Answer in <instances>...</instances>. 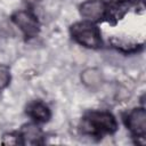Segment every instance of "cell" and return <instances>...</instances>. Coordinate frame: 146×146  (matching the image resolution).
Wrapping results in <instances>:
<instances>
[{
    "label": "cell",
    "instance_id": "1",
    "mask_svg": "<svg viewBox=\"0 0 146 146\" xmlns=\"http://www.w3.org/2000/svg\"><path fill=\"white\" fill-rule=\"evenodd\" d=\"M81 129L89 135L112 133L117 129V123L114 116L107 112H91L83 119Z\"/></svg>",
    "mask_w": 146,
    "mask_h": 146
},
{
    "label": "cell",
    "instance_id": "2",
    "mask_svg": "<svg viewBox=\"0 0 146 146\" xmlns=\"http://www.w3.org/2000/svg\"><path fill=\"white\" fill-rule=\"evenodd\" d=\"M71 34L76 42L87 48H98L102 44L100 32L90 22H80L71 26Z\"/></svg>",
    "mask_w": 146,
    "mask_h": 146
},
{
    "label": "cell",
    "instance_id": "3",
    "mask_svg": "<svg viewBox=\"0 0 146 146\" xmlns=\"http://www.w3.org/2000/svg\"><path fill=\"white\" fill-rule=\"evenodd\" d=\"M14 23L22 30V32L26 36H35L39 33L40 25L36 17L30 11L19 10L13 16Z\"/></svg>",
    "mask_w": 146,
    "mask_h": 146
},
{
    "label": "cell",
    "instance_id": "4",
    "mask_svg": "<svg viewBox=\"0 0 146 146\" xmlns=\"http://www.w3.org/2000/svg\"><path fill=\"white\" fill-rule=\"evenodd\" d=\"M128 129L136 137H144L146 133V111L145 108H133L125 117Z\"/></svg>",
    "mask_w": 146,
    "mask_h": 146
},
{
    "label": "cell",
    "instance_id": "5",
    "mask_svg": "<svg viewBox=\"0 0 146 146\" xmlns=\"http://www.w3.org/2000/svg\"><path fill=\"white\" fill-rule=\"evenodd\" d=\"M80 13L86 19L90 22H98L105 16L106 9L104 2L100 0H87L81 5Z\"/></svg>",
    "mask_w": 146,
    "mask_h": 146
},
{
    "label": "cell",
    "instance_id": "6",
    "mask_svg": "<svg viewBox=\"0 0 146 146\" xmlns=\"http://www.w3.org/2000/svg\"><path fill=\"white\" fill-rule=\"evenodd\" d=\"M21 141L22 144H27V145H38L42 143V131L40 130L39 127H36L35 124L29 123L23 125V128L21 129Z\"/></svg>",
    "mask_w": 146,
    "mask_h": 146
},
{
    "label": "cell",
    "instance_id": "7",
    "mask_svg": "<svg viewBox=\"0 0 146 146\" xmlns=\"http://www.w3.org/2000/svg\"><path fill=\"white\" fill-rule=\"evenodd\" d=\"M27 114L38 122H47L50 119V110L41 102H34L27 106Z\"/></svg>",
    "mask_w": 146,
    "mask_h": 146
},
{
    "label": "cell",
    "instance_id": "8",
    "mask_svg": "<svg viewBox=\"0 0 146 146\" xmlns=\"http://www.w3.org/2000/svg\"><path fill=\"white\" fill-rule=\"evenodd\" d=\"M81 81L84 86H87L89 88H96V87L100 86V83L103 81V76H102V73L99 70L89 67V68H86L81 73Z\"/></svg>",
    "mask_w": 146,
    "mask_h": 146
},
{
    "label": "cell",
    "instance_id": "9",
    "mask_svg": "<svg viewBox=\"0 0 146 146\" xmlns=\"http://www.w3.org/2000/svg\"><path fill=\"white\" fill-rule=\"evenodd\" d=\"M104 5L105 9L110 11V15L115 18H120L129 7L128 0H104Z\"/></svg>",
    "mask_w": 146,
    "mask_h": 146
},
{
    "label": "cell",
    "instance_id": "10",
    "mask_svg": "<svg viewBox=\"0 0 146 146\" xmlns=\"http://www.w3.org/2000/svg\"><path fill=\"white\" fill-rule=\"evenodd\" d=\"M10 81V71L6 65L0 64V90L6 88Z\"/></svg>",
    "mask_w": 146,
    "mask_h": 146
},
{
    "label": "cell",
    "instance_id": "11",
    "mask_svg": "<svg viewBox=\"0 0 146 146\" xmlns=\"http://www.w3.org/2000/svg\"><path fill=\"white\" fill-rule=\"evenodd\" d=\"M21 137L15 133H5L2 136V144L3 145H17L21 144Z\"/></svg>",
    "mask_w": 146,
    "mask_h": 146
},
{
    "label": "cell",
    "instance_id": "12",
    "mask_svg": "<svg viewBox=\"0 0 146 146\" xmlns=\"http://www.w3.org/2000/svg\"><path fill=\"white\" fill-rule=\"evenodd\" d=\"M112 42H113L114 47H116L123 51H132L136 49V44H133V43H129V42L125 43V42H122L121 40H116V39H113Z\"/></svg>",
    "mask_w": 146,
    "mask_h": 146
},
{
    "label": "cell",
    "instance_id": "13",
    "mask_svg": "<svg viewBox=\"0 0 146 146\" xmlns=\"http://www.w3.org/2000/svg\"><path fill=\"white\" fill-rule=\"evenodd\" d=\"M27 5H36V3H39V2H41L42 0H24Z\"/></svg>",
    "mask_w": 146,
    "mask_h": 146
}]
</instances>
